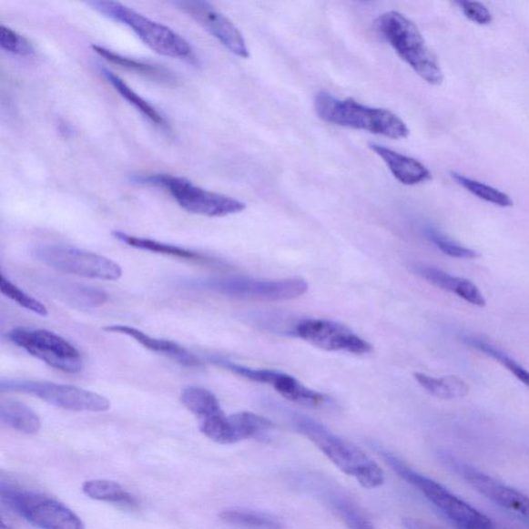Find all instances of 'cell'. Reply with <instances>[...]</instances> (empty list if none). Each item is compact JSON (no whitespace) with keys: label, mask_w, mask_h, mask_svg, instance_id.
<instances>
[{"label":"cell","mask_w":529,"mask_h":529,"mask_svg":"<svg viewBox=\"0 0 529 529\" xmlns=\"http://www.w3.org/2000/svg\"><path fill=\"white\" fill-rule=\"evenodd\" d=\"M413 378L429 394L443 401L457 400L465 397L470 392V386L463 379L449 375L440 379L429 377V375L416 372Z\"/></svg>","instance_id":"obj_23"},{"label":"cell","mask_w":529,"mask_h":529,"mask_svg":"<svg viewBox=\"0 0 529 529\" xmlns=\"http://www.w3.org/2000/svg\"><path fill=\"white\" fill-rule=\"evenodd\" d=\"M83 493L92 500L125 505V507H136V498L128 493L117 483L110 480H91L84 483Z\"/></svg>","instance_id":"obj_25"},{"label":"cell","mask_w":529,"mask_h":529,"mask_svg":"<svg viewBox=\"0 0 529 529\" xmlns=\"http://www.w3.org/2000/svg\"><path fill=\"white\" fill-rule=\"evenodd\" d=\"M337 514L342 518L348 529H377L354 504L346 500L332 503Z\"/></svg>","instance_id":"obj_33"},{"label":"cell","mask_w":529,"mask_h":529,"mask_svg":"<svg viewBox=\"0 0 529 529\" xmlns=\"http://www.w3.org/2000/svg\"><path fill=\"white\" fill-rule=\"evenodd\" d=\"M135 183L163 188L182 209L198 216L224 218L242 212L247 205L236 198L204 189L187 178L170 174L137 175Z\"/></svg>","instance_id":"obj_6"},{"label":"cell","mask_w":529,"mask_h":529,"mask_svg":"<svg viewBox=\"0 0 529 529\" xmlns=\"http://www.w3.org/2000/svg\"><path fill=\"white\" fill-rule=\"evenodd\" d=\"M87 5L107 18L132 29L153 51L160 56L198 65V57L191 45L173 29L153 21L130 7L109 0H95Z\"/></svg>","instance_id":"obj_3"},{"label":"cell","mask_w":529,"mask_h":529,"mask_svg":"<svg viewBox=\"0 0 529 529\" xmlns=\"http://www.w3.org/2000/svg\"><path fill=\"white\" fill-rule=\"evenodd\" d=\"M174 5L203 26L234 56L249 58L250 53L240 30L209 3L200 0H180Z\"/></svg>","instance_id":"obj_14"},{"label":"cell","mask_w":529,"mask_h":529,"mask_svg":"<svg viewBox=\"0 0 529 529\" xmlns=\"http://www.w3.org/2000/svg\"><path fill=\"white\" fill-rule=\"evenodd\" d=\"M0 46L5 51L15 56L26 57L35 56L36 53L34 45L26 37L5 25L0 26Z\"/></svg>","instance_id":"obj_32"},{"label":"cell","mask_w":529,"mask_h":529,"mask_svg":"<svg viewBox=\"0 0 529 529\" xmlns=\"http://www.w3.org/2000/svg\"><path fill=\"white\" fill-rule=\"evenodd\" d=\"M402 524L405 529H443L427 523V521L417 518H404Z\"/></svg>","instance_id":"obj_35"},{"label":"cell","mask_w":529,"mask_h":529,"mask_svg":"<svg viewBox=\"0 0 529 529\" xmlns=\"http://www.w3.org/2000/svg\"><path fill=\"white\" fill-rule=\"evenodd\" d=\"M0 529H13V528L6 526L5 524H3L2 527H0Z\"/></svg>","instance_id":"obj_36"},{"label":"cell","mask_w":529,"mask_h":529,"mask_svg":"<svg viewBox=\"0 0 529 529\" xmlns=\"http://www.w3.org/2000/svg\"><path fill=\"white\" fill-rule=\"evenodd\" d=\"M462 340L467 346L480 351L483 354L494 359L495 361L507 368L512 374L515 375L516 379L529 389V371L517 363L515 360L505 354L504 351L493 346L492 343L484 340L479 339V337L464 335Z\"/></svg>","instance_id":"obj_27"},{"label":"cell","mask_w":529,"mask_h":529,"mask_svg":"<svg viewBox=\"0 0 529 529\" xmlns=\"http://www.w3.org/2000/svg\"><path fill=\"white\" fill-rule=\"evenodd\" d=\"M370 148L385 162L394 178L404 186H418L432 179V172L416 158L377 143H371Z\"/></svg>","instance_id":"obj_17"},{"label":"cell","mask_w":529,"mask_h":529,"mask_svg":"<svg viewBox=\"0 0 529 529\" xmlns=\"http://www.w3.org/2000/svg\"><path fill=\"white\" fill-rule=\"evenodd\" d=\"M180 402L200 421L209 419L222 412L217 396L210 392L209 390L201 387L189 386L184 388L181 392Z\"/></svg>","instance_id":"obj_24"},{"label":"cell","mask_w":529,"mask_h":529,"mask_svg":"<svg viewBox=\"0 0 529 529\" xmlns=\"http://www.w3.org/2000/svg\"><path fill=\"white\" fill-rule=\"evenodd\" d=\"M105 331L127 335L130 339L139 342L141 346L148 350L158 352L173 360L180 365L186 367H200L201 360L191 354L180 344L165 340L153 339V337L141 331V330L127 325H109L103 328Z\"/></svg>","instance_id":"obj_16"},{"label":"cell","mask_w":529,"mask_h":529,"mask_svg":"<svg viewBox=\"0 0 529 529\" xmlns=\"http://www.w3.org/2000/svg\"><path fill=\"white\" fill-rule=\"evenodd\" d=\"M219 518L238 529H285L278 519L254 511L229 509L221 512Z\"/></svg>","instance_id":"obj_26"},{"label":"cell","mask_w":529,"mask_h":529,"mask_svg":"<svg viewBox=\"0 0 529 529\" xmlns=\"http://www.w3.org/2000/svg\"><path fill=\"white\" fill-rule=\"evenodd\" d=\"M7 340L56 370L76 373L82 371L80 351L63 337L44 329L16 328Z\"/></svg>","instance_id":"obj_11"},{"label":"cell","mask_w":529,"mask_h":529,"mask_svg":"<svg viewBox=\"0 0 529 529\" xmlns=\"http://www.w3.org/2000/svg\"><path fill=\"white\" fill-rule=\"evenodd\" d=\"M443 463L487 500L529 520V496L457 459L444 456Z\"/></svg>","instance_id":"obj_12"},{"label":"cell","mask_w":529,"mask_h":529,"mask_svg":"<svg viewBox=\"0 0 529 529\" xmlns=\"http://www.w3.org/2000/svg\"><path fill=\"white\" fill-rule=\"evenodd\" d=\"M0 419L5 425L25 434H35L41 429V421L36 412L19 401H4L0 404Z\"/></svg>","instance_id":"obj_20"},{"label":"cell","mask_w":529,"mask_h":529,"mask_svg":"<svg viewBox=\"0 0 529 529\" xmlns=\"http://www.w3.org/2000/svg\"><path fill=\"white\" fill-rule=\"evenodd\" d=\"M378 28L397 55L422 79L432 86H441L443 73L439 59L428 47L415 23L400 12L391 11L379 18Z\"/></svg>","instance_id":"obj_5"},{"label":"cell","mask_w":529,"mask_h":529,"mask_svg":"<svg viewBox=\"0 0 529 529\" xmlns=\"http://www.w3.org/2000/svg\"><path fill=\"white\" fill-rule=\"evenodd\" d=\"M425 234L429 240H431L436 248H439L444 255L451 258L474 259L480 258L478 251L463 247V245L450 239L446 235L436 231L435 229L427 228Z\"/></svg>","instance_id":"obj_30"},{"label":"cell","mask_w":529,"mask_h":529,"mask_svg":"<svg viewBox=\"0 0 529 529\" xmlns=\"http://www.w3.org/2000/svg\"><path fill=\"white\" fill-rule=\"evenodd\" d=\"M101 73L104 78L111 84L112 87L118 92L121 97H124L127 103L134 106L152 124L160 127H168L167 120L163 115L148 103L147 99H144L134 89L130 88L120 76L105 66L101 67Z\"/></svg>","instance_id":"obj_21"},{"label":"cell","mask_w":529,"mask_h":529,"mask_svg":"<svg viewBox=\"0 0 529 529\" xmlns=\"http://www.w3.org/2000/svg\"><path fill=\"white\" fill-rule=\"evenodd\" d=\"M412 271L420 276L431 285L454 294L478 308H484L486 300L481 290L469 280L451 275L438 268L416 264L412 266Z\"/></svg>","instance_id":"obj_15"},{"label":"cell","mask_w":529,"mask_h":529,"mask_svg":"<svg viewBox=\"0 0 529 529\" xmlns=\"http://www.w3.org/2000/svg\"><path fill=\"white\" fill-rule=\"evenodd\" d=\"M33 255L53 270L82 278L117 280L122 276V268L115 260L71 245H40Z\"/></svg>","instance_id":"obj_9"},{"label":"cell","mask_w":529,"mask_h":529,"mask_svg":"<svg viewBox=\"0 0 529 529\" xmlns=\"http://www.w3.org/2000/svg\"><path fill=\"white\" fill-rule=\"evenodd\" d=\"M289 417L298 432L316 444L342 473L355 478L359 484L367 489L383 484L385 477L381 467L354 443L340 438L318 421L301 413L290 412Z\"/></svg>","instance_id":"obj_1"},{"label":"cell","mask_w":529,"mask_h":529,"mask_svg":"<svg viewBox=\"0 0 529 529\" xmlns=\"http://www.w3.org/2000/svg\"><path fill=\"white\" fill-rule=\"evenodd\" d=\"M183 285L232 298L272 302L293 300L309 290V283L302 279L260 280L237 276L187 280Z\"/></svg>","instance_id":"obj_7"},{"label":"cell","mask_w":529,"mask_h":529,"mask_svg":"<svg viewBox=\"0 0 529 529\" xmlns=\"http://www.w3.org/2000/svg\"><path fill=\"white\" fill-rule=\"evenodd\" d=\"M378 452L391 469L419 490L457 529H496L492 519L449 492L440 483L412 470L388 451L378 449Z\"/></svg>","instance_id":"obj_4"},{"label":"cell","mask_w":529,"mask_h":529,"mask_svg":"<svg viewBox=\"0 0 529 529\" xmlns=\"http://www.w3.org/2000/svg\"><path fill=\"white\" fill-rule=\"evenodd\" d=\"M460 10L464 16L478 25H489L493 21L492 12L489 11L485 5L478 2H458Z\"/></svg>","instance_id":"obj_34"},{"label":"cell","mask_w":529,"mask_h":529,"mask_svg":"<svg viewBox=\"0 0 529 529\" xmlns=\"http://www.w3.org/2000/svg\"><path fill=\"white\" fill-rule=\"evenodd\" d=\"M2 392L33 395L57 408L75 412H107L111 408L108 398L91 391L60 383L28 380H3Z\"/></svg>","instance_id":"obj_10"},{"label":"cell","mask_w":529,"mask_h":529,"mask_svg":"<svg viewBox=\"0 0 529 529\" xmlns=\"http://www.w3.org/2000/svg\"><path fill=\"white\" fill-rule=\"evenodd\" d=\"M451 176L460 187H463L469 193L481 198L483 201L503 207V209H507V207L514 205L510 196L504 194L500 189L488 186L486 183L466 178V176L457 172H452Z\"/></svg>","instance_id":"obj_28"},{"label":"cell","mask_w":529,"mask_h":529,"mask_svg":"<svg viewBox=\"0 0 529 529\" xmlns=\"http://www.w3.org/2000/svg\"><path fill=\"white\" fill-rule=\"evenodd\" d=\"M295 334L306 342L328 351H344L366 355L371 344L352 332L350 328L328 320H304L295 327Z\"/></svg>","instance_id":"obj_13"},{"label":"cell","mask_w":529,"mask_h":529,"mask_svg":"<svg viewBox=\"0 0 529 529\" xmlns=\"http://www.w3.org/2000/svg\"><path fill=\"white\" fill-rule=\"evenodd\" d=\"M92 49H94L97 56H102L113 65L126 68L127 71L148 76L149 79L157 80L159 82L168 83L175 81L172 73L168 72L162 66L149 65L143 63V61L122 56L119 55V53L104 48L102 46L94 45L92 46Z\"/></svg>","instance_id":"obj_22"},{"label":"cell","mask_w":529,"mask_h":529,"mask_svg":"<svg viewBox=\"0 0 529 529\" xmlns=\"http://www.w3.org/2000/svg\"><path fill=\"white\" fill-rule=\"evenodd\" d=\"M112 234L115 239L137 249L184 259L198 260V262H209V258L198 254V252L178 247V245L136 237L121 231H114Z\"/></svg>","instance_id":"obj_19"},{"label":"cell","mask_w":529,"mask_h":529,"mask_svg":"<svg viewBox=\"0 0 529 529\" xmlns=\"http://www.w3.org/2000/svg\"><path fill=\"white\" fill-rule=\"evenodd\" d=\"M272 422L254 412H242L228 416L231 444L249 439L262 438L273 429Z\"/></svg>","instance_id":"obj_18"},{"label":"cell","mask_w":529,"mask_h":529,"mask_svg":"<svg viewBox=\"0 0 529 529\" xmlns=\"http://www.w3.org/2000/svg\"><path fill=\"white\" fill-rule=\"evenodd\" d=\"M67 303H71L76 308L92 309L97 308L108 301V295L104 290L84 285H66L61 290Z\"/></svg>","instance_id":"obj_29"},{"label":"cell","mask_w":529,"mask_h":529,"mask_svg":"<svg viewBox=\"0 0 529 529\" xmlns=\"http://www.w3.org/2000/svg\"><path fill=\"white\" fill-rule=\"evenodd\" d=\"M318 117L328 124L402 140L408 137L410 129L393 112L372 108L352 98L341 99L321 90L314 98Z\"/></svg>","instance_id":"obj_2"},{"label":"cell","mask_w":529,"mask_h":529,"mask_svg":"<svg viewBox=\"0 0 529 529\" xmlns=\"http://www.w3.org/2000/svg\"><path fill=\"white\" fill-rule=\"evenodd\" d=\"M0 501L30 524L41 529H86L76 514L53 498L0 484Z\"/></svg>","instance_id":"obj_8"},{"label":"cell","mask_w":529,"mask_h":529,"mask_svg":"<svg viewBox=\"0 0 529 529\" xmlns=\"http://www.w3.org/2000/svg\"><path fill=\"white\" fill-rule=\"evenodd\" d=\"M0 289H2V293L5 297L10 298L15 303L20 305L22 309L32 311L37 314V316H48V310L42 302L36 300V299L29 296L25 292H23V290L16 285H14L11 280L5 279V275H2Z\"/></svg>","instance_id":"obj_31"}]
</instances>
